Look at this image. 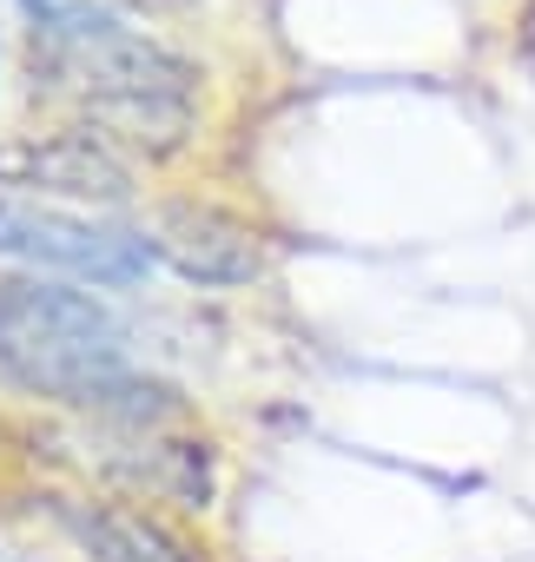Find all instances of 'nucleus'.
I'll list each match as a JSON object with an SVG mask.
<instances>
[{
	"label": "nucleus",
	"instance_id": "423d86ee",
	"mask_svg": "<svg viewBox=\"0 0 535 562\" xmlns=\"http://www.w3.org/2000/svg\"><path fill=\"white\" fill-rule=\"evenodd\" d=\"M54 516L80 536L93 562H192L179 536H166L152 516L119 509V503H87V496H54Z\"/></svg>",
	"mask_w": 535,
	"mask_h": 562
},
{
	"label": "nucleus",
	"instance_id": "39448f33",
	"mask_svg": "<svg viewBox=\"0 0 535 562\" xmlns=\"http://www.w3.org/2000/svg\"><path fill=\"white\" fill-rule=\"evenodd\" d=\"M152 251H159L179 278H192V285H251L258 265H264L258 232H251L244 218H231V212H218V205H192V199H179V205L159 212Z\"/></svg>",
	"mask_w": 535,
	"mask_h": 562
},
{
	"label": "nucleus",
	"instance_id": "f03ea898",
	"mask_svg": "<svg viewBox=\"0 0 535 562\" xmlns=\"http://www.w3.org/2000/svg\"><path fill=\"white\" fill-rule=\"evenodd\" d=\"M0 371L34 397L146 430L172 417V391L126 364V338L106 305L47 278H0Z\"/></svg>",
	"mask_w": 535,
	"mask_h": 562
},
{
	"label": "nucleus",
	"instance_id": "f257e3e1",
	"mask_svg": "<svg viewBox=\"0 0 535 562\" xmlns=\"http://www.w3.org/2000/svg\"><path fill=\"white\" fill-rule=\"evenodd\" d=\"M41 74L87 113L93 139L179 153L198 113V67L126 27L106 0H21Z\"/></svg>",
	"mask_w": 535,
	"mask_h": 562
},
{
	"label": "nucleus",
	"instance_id": "0eeeda50",
	"mask_svg": "<svg viewBox=\"0 0 535 562\" xmlns=\"http://www.w3.org/2000/svg\"><path fill=\"white\" fill-rule=\"evenodd\" d=\"M0 562H41V555H27V549H0Z\"/></svg>",
	"mask_w": 535,
	"mask_h": 562
},
{
	"label": "nucleus",
	"instance_id": "7ed1b4c3",
	"mask_svg": "<svg viewBox=\"0 0 535 562\" xmlns=\"http://www.w3.org/2000/svg\"><path fill=\"white\" fill-rule=\"evenodd\" d=\"M0 258H21L41 271H73L87 285H133L152 265V238L133 225L47 205V199H0Z\"/></svg>",
	"mask_w": 535,
	"mask_h": 562
},
{
	"label": "nucleus",
	"instance_id": "20e7f679",
	"mask_svg": "<svg viewBox=\"0 0 535 562\" xmlns=\"http://www.w3.org/2000/svg\"><path fill=\"white\" fill-rule=\"evenodd\" d=\"M126 192H133V166L93 133H21V139H0V199L119 205Z\"/></svg>",
	"mask_w": 535,
	"mask_h": 562
},
{
	"label": "nucleus",
	"instance_id": "6e6552de",
	"mask_svg": "<svg viewBox=\"0 0 535 562\" xmlns=\"http://www.w3.org/2000/svg\"><path fill=\"white\" fill-rule=\"evenodd\" d=\"M139 8H179V0H139Z\"/></svg>",
	"mask_w": 535,
	"mask_h": 562
}]
</instances>
